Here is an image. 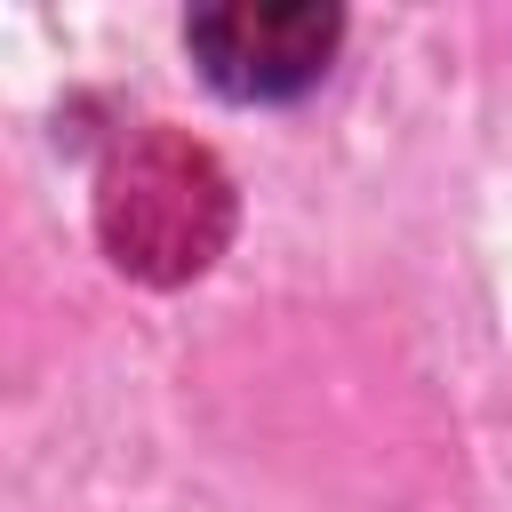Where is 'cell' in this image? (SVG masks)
I'll return each instance as SVG.
<instances>
[{
  "instance_id": "cell-1",
  "label": "cell",
  "mask_w": 512,
  "mask_h": 512,
  "mask_svg": "<svg viewBox=\"0 0 512 512\" xmlns=\"http://www.w3.org/2000/svg\"><path fill=\"white\" fill-rule=\"evenodd\" d=\"M96 232L128 280H152V288L200 280L232 240V176L216 168L208 144L176 128H144L104 160Z\"/></svg>"
},
{
  "instance_id": "cell-2",
  "label": "cell",
  "mask_w": 512,
  "mask_h": 512,
  "mask_svg": "<svg viewBox=\"0 0 512 512\" xmlns=\"http://www.w3.org/2000/svg\"><path fill=\"white\" fill-rule=\"evenodd\" d=\"M200 72L240 96V104H272L320 80L328 48H336V8H200L184 24Z\"/></svg>"
}]
</instances>
